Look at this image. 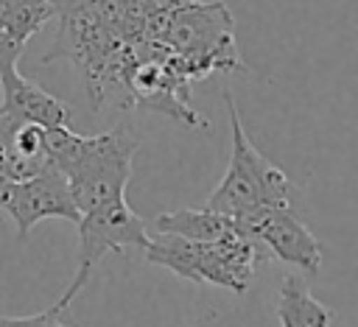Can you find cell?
Segmentation results:
<instances>
[{"label": "cell", "instance_id": "obj_7", "mask_svg": "<svg viewBox=\"0 0 358 327\" xmlns=\"http://www.w3.org/2000/svg\"><path fill=\"white\" fill-rule=\"evenodd\" d=\"M0 207L17 224L20 240H25L28 232L45 218H64L73 224H78V218H81V212L73 201L70 184L53 162L28 179H11L6 184V190L0 193Z\"/></svg>", "mask_w": 358, "mask_h": 327}, {"label": "cell", "instance_id": "obj_5", "mask_svg": "<svg viewBox=\"0 0 358 327\" xmlns=\"http://www.w3.org/2000/svg\"><path fill=\"white\" fill-rule=\"evenodd\" d=\"M148 243V224L129 207L126 198H115L95 210L81 212L78 218V268L73 282L56 299L59 307H70L78 291L87 285L95 263L106 252H123L126 246H145Z\"/></svg>", "mask_w": 358, "mask_h": 327}, {"label": "cell", "instance_id": "obj_9", "mask_svg": "<svg viewBox=\"0 0 358 327\" xmlns=\"http://www.w3.org/2000/svg\"><path fill=\"white\" fill-rule=\"evenodd\" d=\"M277 319L282 327H330L333 310L310 293L299 274H285L277 293Z\"/></svg>", "mask_w": 358, "mask_h": 327}, {"label": "cell", "instance_id": "obj_4", "mask_svg": "<svg viewBox=\"0 0 358 327\" xmlns=\"http://www.w3.org/2000/svg\"><path fill=\"white\" fill-rule=\"evenodd\" d=\"M224 103L229 109L232 154H229V165H227L221 182H218V187L210 193L204 207L235 218V215H241L246 210H255V207L291 204V196H294L291 179L285 176V170H280L268 157H263L252 145V140L243 131L238 106H235L229 92H224Z\"/></svg>", "mask_w": 358, "mask_h": 327}, {"label": "cell", "instance_id": "obj_11", "mask_svg": "<svg viewBox=\"0 0 358 327\" xmlns=\"http://www.w3.org/2000/svg\"><path fill=\"white\" fill-rule=\"evenodd\" d=\"M64 307H59L56 302L48 310L31 313V316H0V327H67L62 321Z\"/></svg>", "mask_w": 358, "mask_h": 327}, {"label": "cell", "instance_id": "obj_1", "mask_svg": "<svg viewBox=\"0 0 358 327\" xmlns=\"http://www.w3.org/2000/svg\"><path fill=\"white\" fill-rule=\"evenodd\" d=\"M137 145L140 140L126 126L101 134H78L70 126L45 129L48 159L64 173L78 212L126 198Z\"/></svg>", "mask_w": 358, "mask_h": 327}, {"label": "cell", "instance_id": "obj_12", "mask_svg": "<svg viewBox=\"0 0 358 327\" xmlns=\"http://www.w3.org/2000/svg\"><path fill=\"white\" fill-rule=\"evenodd\" d=\"M11 182V170H8V157H6V148L0 145V193L6 190V184Z\"/></svg>", "mask_w": 358, "mask_h": 327}, {"label": "cell", "instance_id": "obj_3", "mask_svg": "<svg viewBox=\"0 0 358 327\" xmlns=\"http://www.w3.org/2000/svg\"><path fill=\"white\" fill-rule=\"evenodd\" d=\"M143 252L148 263L162 266L182 279L218 285L238 296L249 291L255 268L266 257V249L238 229L213 243H193L179 235L154 232Z\"/></svg>", "mask_w": 358, "mask_h": 327}, {"label": "cell", "instance_id": "obj_8", "mask_svg": "<svg viewBox=\"0 0 358 327\" xmlns=\"http://www.w3.org/2000/svg\"><path fill=\"white\" fill-rule=\"evenodd\" d=\"M0 140L8 137L14 129H20L22 123H36L45 129H56V126H70V106L62 103L59 98H53L50 92H45L42 87H36L34 81H28L17 67L0 73Z\"/></svg>", "mask_w": 358, "mask_h": 327}, {"label": "cell", "instance_id": "obj_6", "mask_svg": "<svg viewBox=\"0 0 358 327\" xmlns=\"http://www.w3.org/2000/svg\"><path fill=\"white\" fill-rule=\"evenodd\" d=\"M235 229L252 238L266 249V254H274L277 260L296 266L308 274H316L322 268V243L319 238L294 215L291 204H266L246 210L232 218Z\"/></svg>", "mask_w": 358, "mask_h": 327}, {"label": "cell", "instance_id": "obj_2", "mask_svg": "<svg viewBox=\"0 0 358 327\" xmlns=\"http://www.w3.org/2000/svg\"><path fill=\"white\" fill-rule=\"evenodd\" d=\"M157 45L171 53L187 78H204L215 70H243L232 14L218 0H171Z\"/></svg>", "mask_w": 358, "mask_h": 327}, {"label": "cell", "instance_id": "obj_10", "mask_svg": "<svg viewBox=\"0 0 358 327\" xmlns=\"http://www.w3.org/2000/svg\"><path fill=\"white\" fill-rule=\"evenodd\" d=\"M235 229V221L229 215H221L210 207L201 210H171L154 218V232H168V235H179L185 240L193 243H213L224 235H229Z\"/></svg>", "mask_w": 358, "mask_h": 327}]
</instances>
